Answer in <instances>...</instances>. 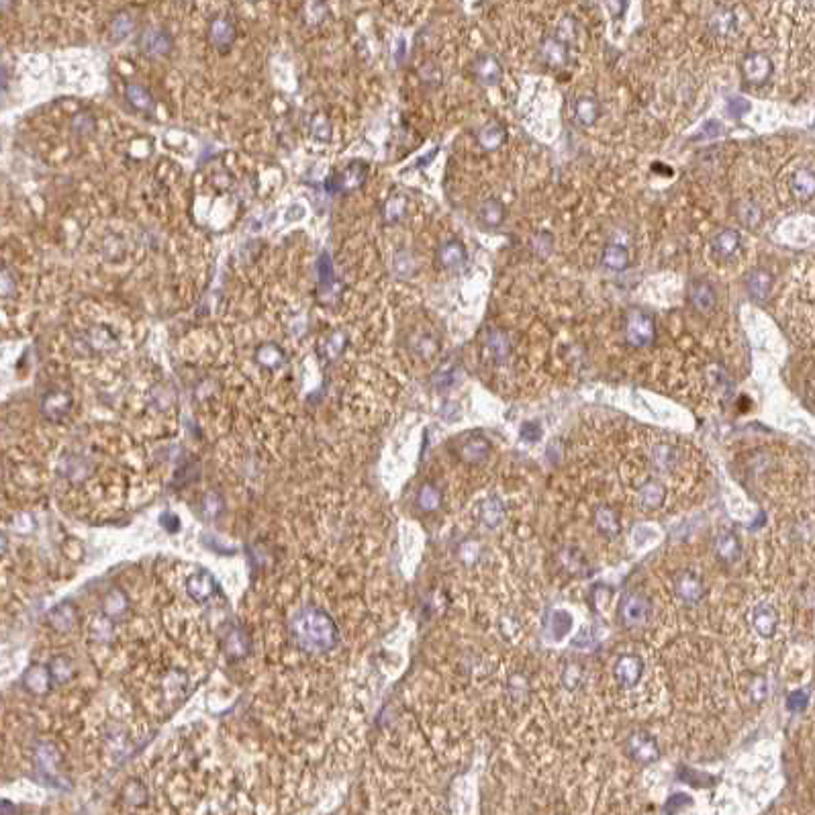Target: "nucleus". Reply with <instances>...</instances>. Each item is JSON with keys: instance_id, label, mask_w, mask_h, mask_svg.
Instances as JSON below:
<instances>
[{"instance_id": "nucleus-1", "label": "nucleus", "mask_w": 815, "mask_h": 815, "mask_svg": "<svg viewBox=\"0 0 815 815\" xmlns=\"http://www.w3.org/2000/svg\"><path fill=\"white\" fill-rule=\"evenodd\" d=\"M656 687V662L642 646L615 652L607 662V693L627 709L654 701Z\"/></svg>"}, {"instance_id": "nucleus-2", "label": "nucleus", "mask_w": 815, "mask_h": 815, "mask_svg": "<svg viewBox=\"0 0 815 815\" xmlns=\"http://www.w3.org/2000/svg\"><path fill=\"white\" fill-rule=\"evenodd\" d=\"M672 597L682 607H697L705 599V576L694 568H680L675 573L672 580Z\"/></svg>"}, {"instance_id": "nucleus-3", "label": "nucleus", "mask_w": 815, "mask_h": 815, "mask_svg": "<svg viewBox=\"0 0 815 815\" xmlns=\"http://www.w3.org/2000/svg\"><path fill=\"white\" fill-rule=\"evenodd\" d=\"M656 339V325L644 309H630L625 315V342L632 347H650Z\"/></svg>"}, {"instance_id": "nucleus-4", "label": "nucleus", "mask_w": 815, "mask_h": 815, "mask_svg": "<svg viewBox=\"0 0 815 815\" xmlns=\"http://www.w3.org/2000/svg\"><path fill=\"white\" fill-rule=\"evenodd\" d=\"M652 613H654V605L648 599V595L637 593V590L627 593V597L621 603V615H623V621L627 625L642 627V625L650 623Z\"/></svg>"}, {"instance_id": "nucleus-5", "label": "nucleus", "mask_w": 815, "mask_h": 815, "mask_svg": "<svg viewBox=\"0 0 815 815\" xmlns=\"http://www.w3.org/2000/svg\"><path fill=\"white\" fill-rule=\"evenodd\" d=\"M368 176V166L364 162H349L339 174L325 182V190L329 193H352L360 188Z\"/></svg>"}, {"instance_id": "nucleus-6", "label": "nucleus", "mask_w": 815, "mask_h": 815, "mask_svg": "<svg viewBox=\"0 0 815 815\" xmlns=\"http://www.w3.org/2000/svg\"><path fill=\"white\" fill-rule=\"evenodd\" d=\"M319 270V288L317 297L323 304H332L339 299V285L333 274V262L329 254H321L317 262Z\"/></svg>"}, {"instance_id": "nucleus-7", "label": "nucleus", "mask_w": 815, "mask_h": 815, "mask_svg": "<svg viewBox=\"0 0 815 815\" xmlns=\"http://www.w3.org/2000/svg\"><path fill=\"white\" fill-rule=\"evenodd\" d=\"M139 46L151 58H166L168 53L172 51V47H174V39H172V35L166 29L150 27V29H145L141 33Z\"/></svg>"}, {"instance_id": "nucleus-8", "label": "nucleus", "mask_w": 815, "mask_h": 815, "mask_svg": "<svg viewBox=\"0 0 815 815\" xmlns=\"http://www.w3.org/2000/svg\"><path fill=\"white\" fill-rule=\"evenodd\" d=\"M235 37H237V29H235V23L231 16L219 15L212 19L211 27H209V39H211L215 49H219L221 53H227L231 46L235 43Z\"/></svg>"}, {"instance_id": "nucleus-9", "label": "nucleus", "mask_w": 815, "mask_h": 815, "mask_svg": "<svg viewBox=\"0 0 815 815\" xmlns=\"http://www.w3.org/2000/svg\"><path fill=\"white\" fill-rule=\"evenodd\" d=\"M436 262H438V268H441V270H460L464 266V262H466V247H464V243L458 242V240H450V242L441 243L438 250V256H436Z\"/></svg>"}, {"instance_id": "nucleus-10", "label": "nucleus", "mask_w": 815, "mask_h": 815, "mask_svg": "<svg viewBox=\"0 0 815 815\" xmlns=\"http://www.w3.org/2000/svg\"><path fill=\"white\" fill-rule=\"evenodd\" d=\"M770 70H772V63L764 53L752 51L742 60V74L750 84H762L770 76Z\"/></svg>"}, {"instance_id": "nucleus-11", "label": "nucleus", "mask_w": 815, "mask_h": 815, "mask_svg": "<svg viewBox=\"0 0 815 815\" xmlns=\"http://www.w3.org/2000/svg\"><path fill=\"white\" fill-rule=\"evenodd\" d=\"M689 299H691V307L699 315H711L717 307V294H715V290L709 282H705V280L693 282Z\"/></svg>"}, {"instance_id": "nucleus-12", "label": "nucleus", "mask_w": 815, "mask_h": 815, "mask_svg": "<svg viewBox=\"0 0 815 815\" xmlns=\"http://www.w3.org/2000/svg\"><path fill=\"white\" fill-rule=\"evenodd\" d=\"M740 235L738 231L734 229H722L713 240H711V252L713 256L722 257V260H729L738 254L740 250Z\"/></svg>"}, {"instance_id": "nucleus-13", "label": "nucleus", "mask_w": 815, "mask_h": 815, "mask_svg": "<svg viewBox=\"0 0 815 815\" xmlns=\"http://www.w3.org/2000/svg\"><path fill=\"white\" fill-rule=\"evenodd\" d=\"M752 627L760 637H770L774 634V627H776L774 609L767 603L756 605V609H752Z\"/></svg>"}, {"instance_id": "nucleus-14", "label": "nucleus", "mask_w": 815, "mask_h": 815, "mask_svg": "<svg viewBox=\"0 0 815 815\" xmlns=\"http://www.w3.org/2000/svg\"><path fill=\"white\" fill-rule=\"evenodd\" d=\"M770 287H772V276L767 270L750 272L746 278V288L756 301H764L769 297Z\"/></svg>"}, {"instance_id": "nucleus-15", "label": "nucleus", "mask_w": 815, "mask_h": 815, "mask_svg": "<svg viewBox=\"0 0 815 815\" xmlns=\"http://www.w3.org/2000/svg\"><path fill=\"white\" fill-rule=\"evenodd\" d=\"M738 25V19L736 15L729 11V9H717L713 15L709 16V31L717 37H727L732 35L734 29Z\"/></svg>"}, {"instance_id": "nucleus-16", "label": "nucleus", "mask_w": 815, "mask_h": 815, "mask_svg": "<svg viewBox=\"0 0 815 815\" xmlns=\"http://www.w3.org/2000/svg\"><path fill=\"white\" fill-rule=\"evenodd\" d=\"M347 346V335L344 332H333L327 337L321 339L319 344V352L321 356H325V360H335L342 356V352Z\"/></svg>"}, {"instance_id": "nucleus-17", "label": "nucleus", "mask_w": 815, "mask_h": 815, "mask_svg": "<svg viewBox=\"0 0 815 815\" xmlns=\"http://www.w3.org/2000/svg\"><path fill=\"white\" fill-rule=\"evenodd\" d=\"M540 51H542L543 61L550 63V66H560L568 58V47H566L564 41H560L556 37H548L542 43Z\"/></svg>"}, {"instance_id": "nucleus-18", "label": "nucleus", "mask_w": 815, "mask_h": 815, "mask_svg": "<svg viewBox=\"0 0 815 815\" xmlns=\"http://www.w3.org/2000/svg\"><path fill=\"white\" fill-rule=\"evenodd\" d=\"M791 188L793 193L803 200L815 197V174L809 170H799L791 176Z\"/></svg>"}, {"instance_id": "nucleus-19", "label": "nucleus", "mask_w": 815, "mask_h": 815, "mask_svg": "<svg viewBox=\"0 0 815 815\" xmlns=\"http://www.w3.org/2000/svg\"><path fill=\"white\" fill-rule=\"evenodd\" d=\"M256 360L260 366H264L268 370H276L285 364V352L276 344H264V346L257 347Z\"/></svg>"}, {"instance_id": "nucleus-20", "label": "nucleus", "mask_w": 815, "mask_h": 815, "mask_svg": "<svg viewBox=\"0 0 815 815\" xmlns=\"http://www.w3.org/2000/svg\"><path fill=\"white\" fill-rule=\"evenodd\" d=\"M603 266L609 270H625L630 266V254L617 243H609L603 252Z\"/></svg>"}, {"instance_id": "nucleus-21", "label": "nucleus", "mask_w": 815, "mask_h": 815, "mask_svg": "<svg viewBox=\"0 0 815 815\" xmlns=\"http://www.w3.org/2000/svg\"><path fill=\"white\" fill-rule=\"evenodd\" d=\"M135 29V16L131 15L129 11H121L113 16V23H111V37L115 41H123L127 39Z\"/></svg>"}, {"instance_id": "nucleus-22", "label": "nucleus", "mask_w": 815, "mask_h": 815, "mask_svg": "<svg viewBox=\"0 0 815 815\" xmlns=\"http://www.w3.org/2000/svg\"><path fill=\"white\" fill-rule=\"evenodd\" d=\"M478 219H481V223L488 227L501 225L503 219H505V207L498 203L497 198H488V200H484L483 205H481V209H478Z\"/></svg>"}, {"instance_id": "nucleus-23", "label": "nucleus", "mask_w": 815, "mask_h": 815, "mask_svg": "<svg viewBox=\"0 0 815 815\" xmlns=\"http://www.w3.org/2000/svg\"><path fill=\"white\" fill-rule=\"evenodd\" d=\"M505 139H507V131L497 123H488L478 131V143L484 150H497L498 145H503Z\"/></svg>"}, {"instance_id": "nucleus-24", "label": "nucleus", "mask_w": 815, "mask_h": 815, "mask_svg": "<svg viewBox=\"0 0 815 815\" xmlns=\"http://www.w3.org/2000/svg\"><path fill=\"white\" fill-rule=\"evenodd\" d=\"M86 342H88L92 346V349H96V352H108V349H113V347L117 346L115 335L108 332L106 327H103V325L92 327L91 332L86 333Z\"/></svg>"}, {"instance_id": "nucleus-25", "label": "nucleus", "mask_w": 815, "mask_h": 815, "mask_svg": "<svg viewBox=\"0 0 815 815\" xmlns=\"http://www.w3.org/2000/svg\"><path fill=\"white\" fill-rule=\"evenodd\" d=\"M474 74L484 84H495L498 80V76H501V66L491 56H484V58L476 60V63H474Z\"/></svg>"}, {"instance_id": "nucleus-26", "label": "nucleus", "mask_w": 815, "mask_h": 815, "mask_svg": "<svg viewBox=\"0 0 815 815\" xmlns=\"http://www.w3.org/2000/svg\"><path fill=\"white\" fill-rule=\"evenodd\" d=\"M72 407V399L68 393H51L43 399V411L49 417H60Z\"/></svg>"}, {"instance_id": "nucleus-27", "label": "nucleus", "mask_w": 815, "mask_h": 815, "mask_svg": "<svg viewBox=\"0 0 815 815\" xmlns=\"http://www.w3.org/2000/svg\"><path fill=\"white\" fill-rule=\"evenodd\" d=\"M125 94H127L129 105L133 106V108H137V111H143V113H145V111H151V108H153V96H151L148 88H143V86H139V84H129L127 91H125Z\"/></svg>"}, {"instance_id": "nucleus-28", "label": "nucleus", "mask_w": 815, "mask_h": 815, "mask_svg": "<svg viewBox=\"0 0 815 815\" xmlns=\"http://www.w3.org/2000/svg\"><path fill=\"white\" fill-rule=\"evenodd\" d=\"M327 16V4L323 0H307L304 2V11H302V19L307 25L311 27H317L325 21Z\"/></svg>"}, {"instance_id": "nucleus-29", "label": "nucleus", "mask_w": 815, "mask_h": 815, "mask_svg": "<svg viewBox=\"0 0 815 815\" xmlns=\"http://www.w3.org/2000/svg\"><path fill=\"white\" fill-rule=\"evenodd\" d=\"M407 215V198L403 195H394L386 200L384 205V221L386 223H399Z\"/></svg>"}, {"instance_id": "nucleus-30", "label": "nucleus", "mask_w": 815, "mask_h": 815, "mask_svg": "<svg viewBox=\"0 0 815 815\" xmlns=\"http://www.w3.org/2000/svg\"><path fill=\"white\" fill-rule=\"evenodd\" d=\"M599 117V105L593 98H580L576 103V121L585 127H590Z\"/></svg>"}, {"instance_id": "nucleus-31", "label": "nucleus", "mask_w": 815, "mask_h": 815, "mask_svg": "<svg viewBox=\"0 0 815 815\" xmlns=\"http://www.w3.org/2000/svg\"><path fill=\"white\" fill-rule=\"evenodd\" d=\"M630 746H632V752H634L635 758L642 760V762H648V760H652L656 756V744L650 740V738H646L644 734H637Z\"/></svg>"}, {"instance_id": "nucleus-32", "label": "nucleus", "mask_w": 815, "mask_h": 815, "mask_svg": "<svg viewBox=\"0 0 815 815\" xmlns=\"http://www.w3.org/2000/svg\"><path fill=\"white\" fill-rule=\"evenodd\" d=\"M311 135L315 137L317 141L327 143L333 135V125L332 121H329V117H325L323 113L315 115L313 121H311Z\"/></svg>"}, {"instance_id": "nucleus-33", "label": "nucleus", "mask_w": 815, "mask_h": 815, "mask_svg": "<svg viewBox=\"0 0 815 815\" xmlns=\"http://www.w3.org/2000/svg\"><path fill=\"white\" fill-rule=\"evenodd\" d=\"M717 554L722 560H736L738 558V540L732 533H724L717 540Z\"/></svg>"}, {"instance_id": "nucleus-34", "label": "nucleus", "mask_w": 815, "mask_h": 815, "mask_svg": "<svg viewBox=\"0 0 815 815\" xmlns=\"http://www.w3.org/2000/svg\"><path fill=\"white\" fill-rule=\"evenodd\" d=\"M738 219L742 221V225L754 227L760 223L762 212H760V209H758L756 205H752V203H742L740 207H738Z\"/></svg>"}, {"instance_id": "nucleus-35", "label": "nucleus", "mask_w": 815, "mask_h": 815, "mask_svg": "<svg viewBox=\"0 0 815 815\" xmlns=\"http://www.w3.org/2000/svg\"><path fill=\"white\" fill-rule=\"evenodd\" d=\"M394 272L399 276H411L415 272V260L405 250L396 252V256H394Z\"/></svg>"}, {"instance_id": "nucleus-36", "label": "nucleus", "mask_w": 815, "mask_h": 815, "mask_svg": "<svg viewBox=\"0 0 815 815\" xmlns=\"http://www.w3.org/2000/svg\"><path fill=\"white\" fill-rule=\"evenodd\" d=\"M72 129H74L76 135H80V137L88 135V133H92V129H94V119H92L88 113H82V115L74 117V121H72Z\"/></svg>"}, {"instance_id": "nucleus-37", "label": "nucleus", "mask_w": 815, "mask_h": 815, "mask_svg": "<svg viewBox=\"0 0 815 815\" xmlns=\"http://www.w3.org/2000/svg\"><path fill=\"white\" fill-rule=\"evenodd\" d=\"M15 288H16L15 276L11 274L9 268H4V270H2V299H9L11 294H15Z\"/></svg>"}, {"instance_id": "nucleus-38", "label": "nucleus", "mask_w": 815, "mask_h": 815, "mask_svg": "<svg viewBox=\"0 0 815 815\" xmlns=\"http://www.w3.org/2000/svg\"><path fill=\"white\" fill-rule=\"evenodd\" d=\"M607 6L613 13V16H619L623 11V0H607Z\"/></svg>"}, {"instance_id": "nucleus-39", "label": "nucleus", "mask_w": 815, "mask_h": 815, "mask_svg": "<svg viewBox=\"0 0 815 815\" xmlns=\"http://www.w3.org/2000/svg\"><path fill=\"white\" fill-rule=\"evenodd\" d=\"M302 215H304V209H302L301 205H294L292 209H288L287 219L288 221H294V219H301Z\"/></svg>"}, {"instance_id": "nucleus-40", "label": "nucleus", "mask_w": 815, "mask_h": 815, "mask_svg": "<svg viewBox=\"0 0 815 815\" xmlns=\"http://www.w3.org/2000/svg\"><path fill=\"white\" fill-rule=\"evenodd\" d=\"M247 2H257V0H247Z\"/></svg>"}]
</instances>
